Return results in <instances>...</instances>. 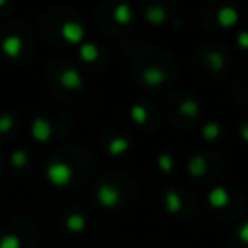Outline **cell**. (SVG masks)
Returning <instances> with one entry per match:
<instances>
[{
  "mask_svg": "<svg viewBox=\"0 0 248 248\" xmlns=\"http://www.w3.org/2000/svg\"><path fill=\"white\" fill-rule=\"evenodd\" d=\"M157 163H159V167H161L165 172H170V169H172V159H170V155H169V153H163V155H159Z\"/></svg>",
  "mask_w": 248,
  "mask_h": 248,
  "instance_id": "obj_23",
  "label": "cell"
},
{
  "mask_svg": "<svg viewBox=\"0 0 248 248\" xmlns=\"http://www.w3.org/2000/svg\"><path fill=\"white\" fill-rule=\"evenodd\" d=\"M62 37L70 43H79L83 39V27L78 23V21H66L62 25Z\"/></svg>",
  "mask_w": 248,
  "mask_h": 248,
  "instance_id": "obj_3",
  "label": "cell"
},
{
  "mask_svg": "<svg viewBox=\"0 0 248 248\" xmlns=\"http://www.w3.org/2000/svg\"><path fill=\"white\" fill-rule=\"evenodd\" d=\"M58 79H60V83H62L66 89H78V87H81V76H79L74 68L64 70Z\"/></svg>",
  "mask_w": 248,
  "mask_h": 248,
  "instance_id": "obj_5",
  "label": "cell"
},
{
  "mask_svg": "<svg viewBox=\"0 0 248 248\" xmlns=\"http://www.w3.org/2000/svg\"><path fill=\"white\" fill-rule=\"evenodd\" d=\"M0 6H6V2H4V0H0Z\"/></svg>",
  "mask_w": 248,
  "mask_h": 248,
  "instance_id": "obj_27",
  "label": "cell"
},
{
  "mask_svg": "<svg viewBox=\"0 0 248 248\" xmlns=\"http://www.w3.org/2000/svg\"><path fill=\"white\" fill-rule=\"evenodd\" d=\"M66 227H68L70 231H74V232H79V231L85 229V217L79 215V213H72V215H68V219H66Z\"/></svg>",
  "mask_w": 248,
  "mask_h": 248,
  "instance_id": "obj_9",
  "label": "cell"
},
{
  "mask_svg": "<svg viewBox=\"0 0 248 248\" xmlns=\"http://www.w3.org/2000/svg\"><path fill=\"white\" fill-rule=\"evenodd\" d=\"M165 205H167V209L170 211V213H176L180 207H182V202H180V196L176 194V192H167V196H165Z\"/></svg>",
  "mask_w": 248,
  "mask_h": 248,
  "instance_id": "obj_15",
  "label": "cell"
},
{
  "mask_svg": "<svg viewBox=\"0 0 248 248\" xmlns=\"http://www.w3.org/2000/svg\"><path fill=\"white\" fill-rule=\"evenodd\" d=\"M46 176L54 186H66L72 180V167L64 161H56L46 169Z\"/></svg>",
  "mask_w": 248,
  "mask_h": 248,
  "instance_id": "obj_1",
  "label": "cell"
},
{
  "mask_svg": "<svg viewBox=\"0 0 248 248\" xmlns=\"http://www.w3.org/2000/svg\"><path fill=\"white\" fill-rule=\"evenodd\" d=\"M130 114H132V118H134L138 124H143L145 118H147V110H145L141 105H134V107L130 108Z\"/></svg>",
  "mask_w": 248,
  "mask_h": 248,
  "instance_id": "obj_19",
  "label": "cell"
},
{
  "mask_svg": "<svg viewBox=\"0 0 248 248\" xmlns=\"http://www.w3.org/2000/svg\"><path fill=\"white\" fill-rule=\"evenodd\" d=\"M236 19H238V12H236L232 6H225V8H221V10L217 12V21H219L221 25H225V27H231Z\"/></svg>",
  "mask_w": 248,
  "mask_h": 248,
  "instance_id": "obj_8",
  "label": "cell"
},
{
  "mask_svg": "<svg viewBox=\"0 0 248 248\" xmlns=\"http://www.w3.org/2000/svg\"><path fill=\"white\" fill-rule=\"evenodd\" d=\"M2 50L8 56H17L21 50V37L19 35H8L2 39Z\"/></svg>",
  "mask_w": 248,
  "mask_h": 248,
  "instance_id": "obj_6",
  "label": "cell"
},
{
  "mask_svg": "<svg viewBox=\"0 0 248 248\" xmlns=\"http://www.w3.org/2000/svg\"><path fill=\"white\" fill-rule=\"evenodd\" d=\"M207 202H209V205H213V207H225L227 202H229V192H227L223 186H215V188L207 194Z\"/></svg>",
  "mask_w": 248,
  "mask_h": 248,
  "instance_id": "obj_7",
  "label": "cell"
},
{
  "mask_svg": "<svg viewBox=\"0 0 248 248\" xmlns=\"http://www.w3.org/2000/svg\"><path fill=\"white\" fill-rule=\"evenodd\" d=\"M178 110H180L184 116H196V114H198V103L192 101V99H188V101H184V103L180 105Z\"/></svg>",
  "mask_w": 248,
  "mask_h": 248,
  "instance_id": "obj_18",
  "label": "cell"
},
{
  "mask_svg": "<svg viewBox=\"0 0 248 248\" xmlns=\"http://www.w3.org/2000/svg\"><path fill=\"white\" fill-rule=\"evenodd\" d=\"M238 238L248 244V221H244V223L238 227Z\"/></svg>",
  "mask_w": 248,
  "mask_h": 248,
  "instance_id": "obj_25",
  "label": "cell"
},
{
  "mask_svg": "<svg viewBox=\"0 0 248 248\" xmlns=\"http://www.w3.org/2000/svg\"><path fill=\"white\" fill-rule=\"evenodd\" d=\"M114 19L118 23H128L132 19V8L128 4H118L114 8Z\"/></svg>",
  "mask_w": 248,
  "mask_h": 248,
  "instance_id": "obj_12",
  "label": "cell"
},
{
  "mask_svg": "<svg viewBox=\"0 0 248 248\" xmlns=\"http://www.w3.org/2000/svg\"><path fill=\"white\" fill-rule=\"evenodd\" d=\"M97 200L105 207H114L118 203V200H120V194H118V190L114 186L103 184V186L97 188Z\"/></svg>",
  "mask_w": 248,
  "mask_h": 248,
  "instance_id": "obj_2",
  "label": "cell"
},
{
  "mask_svg": "<svg viewBox=\"0 0 248 248\" xmlns=\"http://www.w3.org/2000/svg\"><path fill=\"white\" fill-rule=\"evenodd\" d=\"M12 163H14V167H23L27 163V153L25 151H14Z\"/></svg>",
  "mask_w": 248,
  "mask_h": 248,
  "instance_id": "obj_24",
  "label": "cell"
},
{
  "mask_svg": "<svg viewBox=\"0 0 248 248\" xmlns=\"http://www.w3.org/2000/svg\"><path fill=\"white\" fill-rule=\"evenodd\" d=\"M79 56H81L85 62H93V60L99 56V50H97V46H95L93 43H83V45L79 46Z\"/></svg>",
  "mask_w": 248,
  "mask_h": 248,
  "instance_id": "obj_13",
  "label": "cell"
},
{
  "mask_svg": "<svg viewBox=\"0 0 248 248\" xmlns=\"http://www.w3.org/2000/svg\"><path fill=\"white\" fill-rule=\"evenodd\" d=\"M128 147H130V141H128V140H124V138H114V140H110V143H108V153H110V155H120V153H124Z\"/></svg>",
  "mask_w": 248,
  "mask_h": 248,
  "instance_id": "obj_14",
  "label": "cell"
},
{
  "mask_svg": "<svg viewBox=\"0 0 248 248\" xmlns=\"http://www.w3.org/2000/svg\"><path fill=\"white\" fill-rule=\"evenodd\" d=\"M12 126H14V118L10 114H0V134L10 132Z\"/></svg>",
  "mask_w": 248,
  "mask_h": 248,
  "instance_id": "obj_22",
  "label": "cell"
},
{
  "mask_svg": "<svg viewBox=\"0 0 248 248\" xmlns=\"http://www.w3.org/2000/svg\"><path fill=\"white\" fill-rule=\"evenodd\" d=\"M236 41H238V45L242 48H248V31H240L238 37H236Z\"/></svg>",
  "mask_w": 248,
  "mask_h": 248,
  "instance_id": "obj_26",
  "label": "cell"
},
{
  "mask_svg": "<svg viewBox=\"0 0 248 248\" xmlns=\"http://www.w3.org/2000/svg\"><path fill=\"white\" fill-rule=\"evenodd\" d=\"M203 138L205 140H215L217 136H219V124H215V122H209V124H205L203 126Z\"/></svg>",
  "mask_w": 248,
  "mask_h": 248,
  "instance_id": "obj_20",
  "label": "cell"
},
{
  "mask_svg": "<svg viewBox=\"0 0 248 248\" xmlns=\"http://www.w3.org/2000/svg\"><path fill=\"white\" fill-rule=\"evenodd\" d=\"M188 170L192 176H202L205 172V159L203 157H194L188 165Z\"/></svg>",
  "mask_w": 248,
  "mask_h": 248,
  "instance_id": "obj_16",
  "label": "cell"
},
{
  "mask_svg": "<svg viewBox=\"0 0 248 248\" xmlns=\"http://www.w3.org/2000/svg\"><path fill=\"white\" fill-rule=\"evenodd\" d=\"M0 248H21V242L16 234H2L0 236Z\"/></svg>",
  "mask_w": 248,
  "mask_h": 248,
  "instance_id": "obj_17",
  "label": "cell"
},
{
  "mask_svg": "<svg viewBox=\"0 0 248 248\" xmlns=\"http://www.w3.org/2000/svg\"><path fill=\"white\" fill-rule=\"evenodd\" d=\"M31 134H33L35 140L46 141L50 138V134H52V126L45 118H35L33 120V126H31Z\"/></svg>",
  "mask_w": 248,
  "mask_h": 248,
  "instance_id": "obj_4",
  "label": "cell"
},
{
  "mask_svg": "<svg viewBox=\"0 0 248 248\" xmlns=\"http://www.w3.org/2000/svg\"><path fill=\"white\" fill-rule=\"evenodd\" d=\"M165 16H167V12L161 6H149L145 10V19L151 21V23H161L165 19Z\"/></svg>",
  "mask_w": 248,
  "mask_h": 248,
  "instance_id": "obj_10",
  "label": "cell"
},
{
  "mask_svg": "<svg viewBox=\"0 0 248 248\" xmlns=\"http://www.w3.org/2000/svg\"><path fill=\"white\" fill-rule=\"evenodd\" d=\"M143 79H145L147 85H159V83H163L165 74H163L159 68H149V70H145Z\"/></svg>",
  "mask_w": 248,
  "mask_h": 248,
  "instance_id": "obj_11",
  "label": "cell"
},
{
  "mask_svg": "<svg viewBox=\"0 0 248 248\" xmlns=\"http://www.w3.org/2000/svg\"><path fill=\"white\" fill-rule=\"evenodd\" d=\"M207 64H209L213 70H221V68H223V58H221V54H219V52H209Z\"/></svg>",
  "mask_w": 248,
  "mask_h": 248,
  "instance_id": "obj_21",
  "label": "cell"
}]
</instances>
